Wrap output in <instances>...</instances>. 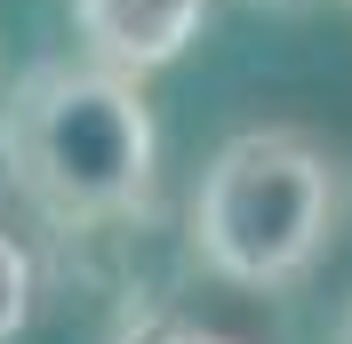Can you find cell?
Masks as SVG:
<instances>
[{"mask_svg": "<svg viewBox=\"0 0 352 344\" xmlns=\"http://www.w3.org/2000/svg\"><path fill=\"white\" fill-rule=\"evenodd\" d=\"M32 297H41V280H32V248L0 224V344H16L24 328H32Z\"/></svg>", "mask_w": 352, "mask_h": 344, "instance_id": "277c9868", "label": "cell"}, {"mask_svg": "<svg viewBox=\"0 0 352 344\" xmlns=\"http://www.w3.org/2000/svg\"><path fill=\"white\" fill-rule=\"evenodd\" d=\"M8 184H16V169H8V129H0V200H8Z\"/></svg>", "mask_w": 352, "mask_h": 344, "instance_id": "8992f818", "label": "cell"}, {"mask_svg": "<svg viewBox=\"0 0 352 344\" xmlns=\"http://www.w3.org/2000/svg\"><path fill=\"white\" fill-rule=\"evenodd\" d=\"M144 344H241V336H224V328H200V321H176V328H153Z\"/></svg>", "mask_w": 352, "mask_h": 344, "instance_id": "5b68a950", "label": "cell"}, {"mask_svg": "<svg viewBox=\"0 0 352 344\" xmlns=\"http://www.w3.org/2000/svg\"><path fill=\"white\" fill-rule=\"evenodd\" d=\"M336 344H352V312H344V328H336Z\"/></svg>", "mask_w": 352, "mask_h": 344, "instance_id": "52a82bcc", "label": "cell"}, {"mask_svg": "<svg viewBox=\"0 0 352 344\" xmlns=\"http://www.w3.org/2000/svg\"><path fill=\"white\" fill-rule=\"evenodd\" d=\"M0 129H8V169H16V193L65 224H112V216H136L153 200V105L129 72L112 65H32L8 105H0Z\"/></svg>", "mask_w": 352, "mask_h": 344, "instance_id": "6da1fadb", "label": "cell"}, {"mask_svg": "<svg viewBox=\"0 0 352 344\" xmlns=\"http://www.w3.org/2000/svg\"><path fill=\"white\" fill-rule=\"evenodd\" d=\"M72 24H80V41H88L96 65L144 80V72L176 65L200 41L208 0H72Z\"/></svg>", "mask_w": 352, "mask_h": 344, "instance_id": "3957f363", "label": "cell"}, {"mask_svg": "<svg viewBox=\"0 0 352 344\" xmlns=\"http://www.w3.org/2000/svg\"><path fill=\"white\" fill-rule=\"evenodd\" d=\"M344 216V176L305 129H241L192 193V257L232 288H288L320 264Z\"/></svg>", "mask_w": 352, "mask_h": 344, "instance_id": "7a4b0ae2", "label": "cell"}]
</instances>
